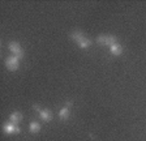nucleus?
I'll return each instance as SVG.
<instances>
[{"label":"nucleus","mask_w":146,"mask_h":141,"mask_svg":"<svg viewBox=\"0 0 146 141\" xmlns=\"http://www.w3.org/2000/svg\"><path fill=\"white\" fill-rule=\"evenodd\" d=\"M97 43L100 46H112L115 43H119L117 37L115 35H111V34H100L97 37Z\"/></svg>","instance_id":"obj_1"},{"label":"nucleus","mask_w":146,"mask_h":141,"mask_svg":"<svg viewBox=\"0 0 146 141\" xmlns=\"http://www.w3.org/2000/svg\"><path fill=\"white\" fill-rule=\"evenodd\" d=\"M8 49L12 51V54L15 56H17L18 59H22L25 55V52H24V49L21 47V45L18 42H9L8 45Z\"/></svg>","instance_id":"obj_2"},{"label":"nucleus","mask_w":146,"mask_h":141,"mask_svg":"<svg viewBox=\"0 0 146 141\" xmlns=\"http://www.w3.org/2000/svg\"><path fill=\"white\" fill-rule=\"evenodd\" d=\"M5 67L8 68V70H12V72L17 70L18 67H20V59L15 55L8 56V58L5 59Z\"/></svg>","instance_id":"obj_3"},{"label":"nucleus","mask_w":146,"mask_h":141,"mask_svg":"<svg viewBox=\"0 0 146 141\" xmlns=\"http://www.w3.org/2000/svg\"><path fill=\"white\" fill-rule=\"evenodd\" d=\"M3 132L5 135H18L21 132V128L16 124H13L12 122H8L3 126Z\"/></svg>","instance_id":"obj_4"},{"label":"nucleus","mask_w":146,"mask_h":141,"mask_svg":"<svg viewBox=\"0 0 146 141\" xmlns=\"http://www.w3.org/2000/svg\"><path fill=\"white\" fill-rule=\"evenodd\" d=\"M38 114H39L40 120H43V122H46V123H48L50 120L52 119V112L48 110V108H42Z\"/></svg>","instance_id":"obj_5"},{"label":"nucleus","mask_w":146,"mask_h":141,"mask_svg":"<svg viewBox=\"0 0 146 141\" xmlns=\"http://www.w3.org/2000/svg\"><path fill=\"white\" fill-rule=\"evenodd\" d=\"M22 114L21 112H18V111H13L11 115H9V120L13 123V124H16V126H18V123L22 120Z\"/></svg>","instance_id":"obj_6"},{"label":"nucleus","mask_w":146,"mask_h":141,"mask_svg":"<svg viewBox=\"0 0 146 141\" xmlns=\"http://www.w3.org/2000/svg\"><path fill=\"white\" fill-rule=\"evenodd\" d=\"M84 38H86L85 34L82 33V31H80V30H76V31H72V33H70V39L74 41V42H77V45H78Z\"/></svg>","instance_id":"obj_7"},{"label":"nucleus","mask_w":146,"mask_h":141,"mask_svg":"<svg viewBox=\"0 0 146 141\" xmlns=\"http://www.w3.org/2000/svg\"><path fill=\"white\" fill-rule=\"evenodd\" d=\"M110 52L115 56L121 55L123 54V46L120 45V43H115V45H112V46H110Z\"/></svg>","instance_id":"obj_8"},{"label":"nucleus","mask_w":146,"mask_h":141,"mask_svg":"<svg viewBox=\"0 0 146 141\" xmlns=\"http://www.w3.org/2000/svg\"><path fill=\"white\" fill-rule=\"evenodd\" d=\"M59 118H60V120H67L69 118V108L65 107V106L61 107L59 110Z\"/></svg>","instance_id":"obj_9"},{"label":"nucleus","mask_w":146,"mask_h":141,"mask_svg":"<svg viewBox=\"0 0 146 141\" xmlns=\"http://www.w3.org/2000/svg\"><path fill=\"white\" fill-rule=\"evenodd\" d=\"M29 131H30L31 133H38V132L40 131V124L38 122H31L30 124H29Z\"/></svg>","instance_id":"obj_10"},{"label":"nucleus","mask_w":146,"mask_h":141,"mask_svg":"<svg viewBox=\"0 0 146 141\" xmlns=\"http://www.w3.org/2000/svg\"><path fill=\"white\" fill-rule=\"evenodd\" d=\"M91 46V41L89 39L88 37L86 38H84V39L81 41V42L78 43V47L80 49H82V50H86V49H89V47Z\"/></svg>","instance_id":"obj_11"},{"label":"nucleus","mask_w":146,"mask_h":141,"mask_svg":"<svg viewBox=\"0 0 146 141\" xmlns=\"http://www.w3.org/2000/svg\"><path fill=\"white\" fill-rule=\"evenodd\" d=\"M72 104H73V102L72 101H67V103H65V107H72Z\"/></svg>","instance_id":"obj_12"}]
</instances>
